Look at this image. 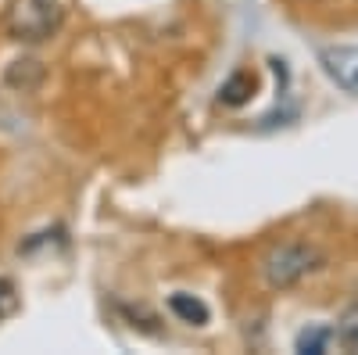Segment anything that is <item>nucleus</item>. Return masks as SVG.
Instances as JSON below:
<instances>
[{"label":"nucleus","mask_w":358,"mask_h":355,"mask_svg":"<svg viewBox=\"0 0 358 355\" xmlns=\"http://www.w3.org/2000/svg\"><path fill=\"white\" fill-rule=\"evenodd\" d=\"M326 265V255L315 248V244H305V241H287V244H276L262 258V277L273 291H287L294 284H301L305 277L319 273Z\"/></svg>","instance_id":"f257e3e1"},{"label":"nucleus","mask_w":358,"mask_h":355,"mask_svg":"<svg viewBox=\"0 0 358 355\" xmlns=\"http://www.w3.org/2000/svg\"><path fill=\"white\" fill-rule=\"evenodd\" d=\"M65 22L62 0H11L8 8V36L18 43H43Z\"/></svg>","instance_id":"f03ea898"},{"label":"nucleus","mask_w":358,"mask_h":355,"mask_svg":"<svg viewBox=\"0 0 358 355\" xmlns=\"http://www.w3.org/2000/svg\"><path fill=\"white\" fill-rule=\"evenodd\" d=\"M319 65H322L326 76H330V83H337L344 94H358V47L355 43L322 47Z\"/></svg>","instance_id":"7ed1b4c3"},{"label":"nucleus","mask_w":358,"mask_h":355,"mask_svg":"<svg viewBox=\"0 0 358 355\" xmlns=\"http://www.w3.org/2000/svg\"><path fill=\"white\" fill-rule=\"evenodd\" d=\"M258 94V76L251 72V69H236L222 86H219V104L222 108H244L251 97Z\"/></svg>","instance_id":"20e7f679"},{"label":"nucleus","mask_w":358,"mask_h":355,"mask_svg":"<svg viewBox=\"0 0 358 355\" xmlns=\"http://www.w3.org/2000/svg\"><path fill=\"white\" fill-rule=\"evenodd\" d=\"M169 312L179 323H187V327H204V323L212 319V309H208L197 294H190V291H172L169 294Z\"/></svg>","instance_id":"39448f33"},{"label":"nucleus","mask_w":358,"mask_h":355,"mask_svg":"<svg viewBox=\"0 0 358 355\" xmlns=\"http://www.w3.org/2000/svg\"><path fill=\"white\" fill-rule=\"evenodd\" d=\"M334 348H337V334H334V327H326V323H312V327H305L294 337L297 355H326Z\"/></svg>","instance_id":"423d86ee"},{"label":"nucleus","mask_w":358,"mask_h":355,"mask_svg":"<svg viewBox=\"0 0 358 355\" xmlns=\"http://www.w3.org/2000/svg\"><path fill=\"white\" fill-rule=\"evenodd\" d=\"M40 79H43V65L36 57H22L8 69V83L18 86V90H33V86H40Z\"/></svg>","instance_id":"0eeeda50"},{"label":"nucleus","mask_w":358,"mask_h":355,"mask_svg":"<svg viewBox=\"0 0 358 355\" xmlns=\"http://www.w3.org/2000/svg\"><path fill=\"white\" fill-rule=\"evenodd\" d=\"M334 334H337V348H344L348 355H358V305L344 309V316L337 319Z\"/></svg>","instance_id":"6e6552de"},{"label":"nucleus","mask_w":358,"mask_h":355,"mask_svg":"<svg viewBox=\"0 0 358 355\" xmlns=\"http://www.w3.org/2000/svg\"><path fill=\"white\" fill-rule=\"evenodd\" d=\"M122 312H126V316L133 319L129 327H136V330H143V334H162V327H155L158 319H155L151 312H147V309H133V305H122Z\"/></svg>","instance_id":"1a4fd4ad"},{"label":"nucleus","mask_w":358,"mask_h":355,"mask_svg":"<svg viewBox=\"0 0 358 355\" xmlns=\"http://www.w3.org/2000/svg\"><path fill=\"white\" fill-rule=\"evenodd\" d=\"M15 309H18V287H15V280L0 277V319H8Z\"/></svg>","instance_id":"9d476101"}]
</instances>
